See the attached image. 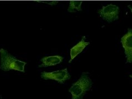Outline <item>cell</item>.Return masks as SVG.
Listing matches in <instances>:
<instances>
[{
    "label": "cell",
    "instance_id": "52a82bcc",
    "mask_svg": "<svg viewBox=\"0 0 132 99\" xmlns=\"http://www.w3.org/2000/svg\"><path fill=\"white\" fill-rule=\"evenodd\" d=\"M86 39V36H83L82 39L80 41L74 46L70 49V60H69V63H71L72 61L76 57L79 55L81 52H82L84 50L86 47L88 45H90V42H86L85 41Z\"/></svg>",
    "mask_w": 132,
    "mask_h": 99
},
{
    "label": "cell",
    "instance_id": "8992f818",
    "mask_svg": "<svg viewBox=\"0 0 132 99\" xmlns=\"http://www.w3.org/2000/svg\"><path fill=\"white\" fill-rule=\"evenodd\" d=\"M64 57L59 55H54L46 56L40 60L42 64L39 65V67H48L50 66H56L63 62Z\"/></svg>",
    "mask_w": 132,
    "mask_h": 99
},
{
    "label": "cell",
    "instance_id": "3957f363",
    "mask_svg": "<svg viewBox=\"0 0 132 99\" xmlns=\"http://www.w3.org/2000/svg\"><path fill=\"white\" fill-rule=\"evenodd\" d=\"M119 12L118 6L111 3L106 6H102L101 9L98 10L97 13L103 20L111 23L118 19Z\"/></svg>",
    "mask_w": 132,
    "mask_h": 99
},
{
    "label": "cell",
    "instance_id": "6da1fadb",
    "mask_svg": "<svg viewBox=\"0 0 132 99\" xmlns=\"http://www.w3.org/2000/svg\"><path fill=\"white\" fill-rule=\"evenodd\" d=\"M93 83L88 72H83L77 81L74 83L69 90L72 99H83L86 92L92 88Z\"/></svg>",
    "mask_w": 132,
    "mask_h": 99
},
{
    "label": "cell",
    "instance_id": "7a4b0ae2",
    "mask_svg": "<svg viewBox=\"0 0 132 99\" xmlns=\"http://www.w3.org/2000/svg\"><path fill=\"white\" fill-rule=\"evenodd\" d=\"M0 70L5 72L15 70L25 72L24 67L27 63L18 60L6 50L0 48Z\"/></svg>",
    "mask_w": 132,
    "mask_h": 99
},
{
    "label": "cell",
    "instance_id": "277c9868",
    "mask_svg": "<svg viewBox=\"0 0 132 99\" xmlns=\"http://www.w3.org/2000/svg\"><path fill=\"white\" fill-rule=\"evenodd\" d=\"M40 77L44 80H53L59 83L64 84L66 81L70 79L71 75L69 74L67 68L64 70L56 71L52 72H43Z\"/></svg>",
    "mask_w": 132,
    "mask_h": 99
},
{
    "label": "cell",
    "instance_id": "5b68a950",
    "mask_svg": "<svg viewBox=\"0 0 132 99\" xmlns=\"http://www.w3.org/2000/svg\"><path fill=\"white\" fill-rule=\"evenodd\" d=\"M121 43L127 58L126 63H130L132 62V29L131 28L128 29V32L121 38Z\"/></svg>",
    "mask_w": 132,
    "mask_h": 99
},
{
    "label": "cell",
    "instance_id": "ba28073f",
    "mask_svg": "<svg viewBox=\"0 0 132 99\" xmlns=\"http://www.w3.org/2000/svg\"><path fill=\"white\" fill-rule=\"evenodd\" d=\"M82 1H71L69 3L68 11L70 13H74L77 11H82L81 5L82 4Z\"/></svg>",
    "mask_w": 132,
    "mask_h": 99
}]
</instances>
